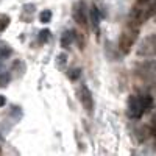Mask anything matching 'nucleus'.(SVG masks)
Listing matches in <instances>:
<instances>
[{
  "label": "nucleus",
  "mask_w": 156,
  "mask_h": 156,
  "mask_svg": "<svg viewBox=\"0 0 156 156\" xmlns=\"http://www.w3.org/2000/svg\"><path fill=\"white\" fill-rule=\"evenodd\" d=\"M153 108V98L148 94L144 95H131L128 98V109L126 114L129 119H140L145 112Z\"/></svg>",
  "instance_id": "nucleus-1"
},
{
  "label": "nucleus",
  "mask_w": 156,
  "mask_h": 156,
  "mask_svg": "<svg viewBox=\"0 0 156 156\" xmlns=\"http://www.w3.org/2000/svg\"><path fill=\"white\" fill-rule=\"evenodd\" d=\"M139 27L140 25L137 23H133V22H128V25L125 27V30L122 31L120 34V39H119V48L122 50V53L126 55L131 51V47L134 45L136 39L139 36Z\"/></svg>",
  "instance_id": "nucleus-2"
},
{
  "label": "nucleus",
  "mask_w": 156,
  "mask_h": 156,
  "mask_svg": "<svg viewBox=\"0 0 156 156\" xmlns=\"http://www.w3.org/2000/svg\"><path fill=\"white\" fill-rule=\"evenodd\" d=\"M136 53L139 58L156 56V34H148L147 37H144V41L139 44Z\"/></svg>",
  "instance_id": "nucleus-3"
},
{
  "label": "nucleus",
  "mask_w": 156,
  "mask_h": 156,
  "mask_svg": "<svg viewBox=\"0 0 156 156\" xmlns=\"http://www.w3.org/2000/svg\"><path fill=\"white\" fill-rule=\"evenodd\" d=\"M136 75L144 81H153L156 80V61L150 59V61H144L137 64L136 67Z\"/></svg>",
  "instance_id": "nucleus-4"
},
{
  "label": "nucleus",
  "mask_w": 156,
  "mask_h": 156,
  "mask_svg": "<svg viewBox=\"0 0 156 156\" xmlns=\"http://www.w3.org/2000/svg\"><path fill=\"white\" fill-rule=\"evenodd\" d=\"M78 97H80V101H81L83 108H84L89 114H92V111H94V95H92L90 89H89L86 84H81L80 92H78Z\"/></svg>",
  "instance_id": "nucleus-5"
},
{
  "label": "nucleus",
  "mask_w": 156,
  "mask_h": 156,
  "mask_svg": "<svg viewBox=\"0 0 156 156\" xmlns=\"http://www.w3.org/2000/svg\"><path fill=\"white\" fill-rule=\"evenodd\" d=\"M73 19L76 20V23H80L81 27H86L87 20H89V14L84 2H78L73 5Z\"/></svg>",
  "instance_id": "nucleus-6"
},
{
  "label": "nucleus",
  "mask_w": 156,
  "mask_h": 156,
  "mask_svg": "<svg viewBox=\"0 0 156 156\" xmlns=\"http://www.w3.org/2000/svg\"><path fill=\"white\" fill-rule=\"evenodd\" d=\"M101 17L103 14L100 12L98 6L97 5H92L89 9V20H90V25H92V28L95 31V34L98 36L100 34V22H101Z\"/></svg>",
  "instance_id": "nucleus-7"
},
{
  "label": "nucleus",
  "mask_w": 156,
  "mask_h": 156,
  "mask_svg": "<svg viewBox=\"0 0 156 156\" xmlns=\"http://www.w3.org/2000/svg\"><path fill=\"white\" fill-rule=\"evenodd\" d=\"M75 36H76V33L73 30H66L62 33V36H61V47L62 48H69L73 44V41H75Z\"/></svg>",
  "instance_id": "nucleus-8"
},
{
  "label": "nucleus",
  "mask_w": 156,
  "mask_h": 156,
  "mask_svg": "<svg viewBox=\"0 0 156 156\" xmlns=\"http://www.w3.org/2000/svg\"><path fill=\"white\" fill-rule=\"evenodd\" d=\"M34 12V5H25L23 6V11H22V20L23 22H30L31 20V16Z\"/></svg>",
  "instance_id": "nucleus-9"
},
{
  "label": "nucleus",
  "mask_w": 156,
  "mask_h": 156,
  "mask_svg": "<svg viewBox=\"0 0 156 156\" xmlns=\"http://www.w3.org/2000/svg\"><path fill=\"white\" fill-rule=\"evenodd\" d=\"M48 39H50V30H41L39 31V34H37V42L39 44H45V42H48Z\"/></svg>",
  "instance_id": "nucleus-10"
},
{
  "label": "nucleus",
  "mask_w": 156,
  "mask_h": 156,
  "mask_svg": "<svg viewBox=\"0 0 156 156\" xmlns=\"http://www.w3.org/2000/svg\"><path fill=\"white\" fill-rule=\"evenodd\" d=\"M12 55V48L8 47V45H3V47H0V59L5 61L6 58H9Z\"/></svg>",
  "instance_id": "nucleus-11"
},
{
  "label": "nucleus",
  "mask_w": 156,
  "mask_h": 156,
  "mask_svg": "<svg viewBox=\"0 0 156 156\" xmlns=\"http://www.w3.org/2000/svg\"><path fill=\"white\" fill-rule=\"evenodd\" d=\"M51 16H53V14H51L50 9H44L41 14H39V19H41L42 23H48V22L51 20Z\"/></svg>",
  "instance_id": "nucleus-12"
},
{
  "label": "nucleus",
  "mask_w": 156,
  "mask_h": 156,
  "mask_svg": "<svg viewBox=\"0 0 156 156\" xmlns=\"http://www.w3.org/2000/svg\"><path fill=\"white\" fill-rule=\"evenodd\" d=\"M9 20H11V19H9L6 14H0V33L6 30V27L9 25Z\"/></svg>",
  "instance_id": "nucleus-13"
},
{
  "label": "nucleus",
  "mask_w": 156,
  "mask_h": 156,
  "mask_svg": "<svg viewBox=\"0 0 156 156\" xmlns=\"http://www.w3.org/2000/svg\"><path fill=\"white\" fill-rule=\"evenodd\" d=\"M80 75H81V69H78V67H75V69H70V70L67 72V76L70 78L72 81H76L78 78H80Z\"/></svg>",
  "instance_id": "nucleus-14"
},
{
  "label": "nucleus",
  "mask_w": 156,
  "mask_h": 156,
  "mask_svg": "<svg viewBox=\"0 0 156 156\" xmlns=\"http://www.w3.org/2000/svg\"><path fill=\"white\" fill-rule=\"evenodd\" d=\"M11 81V75L9 73H0V87L6 86Z\"/></svg>",
  "instance_id": "nucleus-15"
},
{
  "label": "nucleus",
  "mask_w": 156,
  "mask_h": 156,
  "mask_svg": "<svg viewBox=\"0 0 156 156\" xmlns=\"http://www.w3.org/2000/svg\"><path fill=\"white\" fill-rule=\"evenodd\" d=\"M150 133L154 136V139H156V112L153 114V117H151V125H150Z\"/></svg>",
  "instance_id": "nucleus-16"
},
{
  "label": "nucleus",
  "mask_w": 156,
  "mask_h": 156,
  "mask_svg": "<svg viewBox=\"0 0 156 156\" xmlns=\"http://www.w3.org/2000/svg\"><path fill=\"white\" fill-rule=\"evenodd\" d=\"M64 64H66V55L61 53V55L58 56V66H59V67H62Z\"/></svg>",
  "instance_id": "nucleus-17"
},
{
  "label": "nucleus",
  "mask_w": 156,
  "mask_h": 156,
  "mask_svg": "<svg viewBox=\"0 0 156 156\" xmlns=\"http://www.w3.org/2000/svg\"><path fill=\"white\" fill-rule=\"evenodd\" d=\"M5 105H6V98H5L3 95H0V108L5 106Z\"/></svg>",
  "instance_id": "nucleus-18"
},
{
  "label": "nucleus",
  "mask_w": 156,
  "mask_h": 156,
  "mask_svg": "<svg viewBox=\"0 0 156 156\" xmlns=\"http://www.w3.org/2000/svg\"><path fill=\"white\" fill-rule=\"evenodd\" d=\"M0 70H3V61L0 59Z\"/></svg>",
  "instance_id": "nucleus-19"
},
{
  "label": "nucleus",
  "mask_w": 156,
  "mask_h": 156,
  "mask_svg": "<svg viewBox=\"0 0 156 156\" xmlns=\"http://www.w3.org/2000/svg\"><path fill=\"white\" fill-rule=\"evenodd\" d=\"M154 5H156V3H154Z\"/></svg>",
  "instance_id": "nucleus-20"
}]
</instances>
